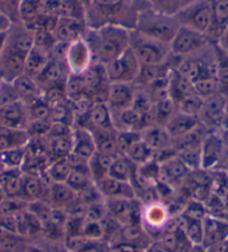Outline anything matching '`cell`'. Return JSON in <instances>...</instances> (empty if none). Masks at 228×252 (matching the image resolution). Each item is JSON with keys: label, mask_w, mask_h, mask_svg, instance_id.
Masks as SVG:
<instances>
[{"label": "cell", "mask_w": 228, "mask_h": 252, "mask_svg": "<svg viewBox=\"0 0 228 252\" xmlns=\"http://www.w3.org/2000/svg\"><path fill=\"white\" fill-rule=\"evenodd\" d=\"M140 10L136 0H91L85 10V23L87 28L113 25L133 31Z\"/></svg>", "instance_id": "1"}, {"label": "cell", "mask_w": 228, "mask_h": 252, "mask_svg": "<svg viewBox=\"0 0 228 252\" xmlns=\"http://www.w3.org/2000/svg\"><path fill=\"white\" fill-rule=\"evenodd\" d=\"M129 29L108 25L100 28H87L83 38L91 50L93 64L107 65L130 47Z\"/></svg>", "instance_id": "2"}, {"label": "cell", "mask_w": 228, "mask_h": 252, "mask_svg": "<svg viewBox=\"0 0 228 252\" xmlns=\"http://www.w3.org/2000/svg\"><path fill=\"white\" fill-rule=\"evenodd\" d=\"M180 25L176 17L166 16L147 7L139 11L133 31L149 38L170 45Z\"/></svg>", "instance_id": "3"}, {"label": "cell", "mask_w": 228, "mask_h": 252, "mask_svg": "<svg viewBox=\"0 0 228 252\" xmlns=\"http://www.w3.org/2000/svg\"><path fill=\"white\" fill-rule=\"evenodd\" d=\"M130 48L141 65H162L171 57L170 45L140 35L134 31L130 35Z\"/></svg>", "instance_id": "4"}, {"label": "cell", "mask_w": 228, "mask_h": 252, "mask_svg": "<svg viewBox=\"0 0 228 252\" xmlns=\"http://www.w3.org/2000/svg\"><path fill=\"white\" fill-rule=\"evenodd\" d=\"M105 74L110 84L128 83L134 84L141 68V64L130 47L121 55L104 65Z\"/></svg>", "instance_id": "5"}, {"label": "cell", "mask_w": 228, "mask_h": 252, "mask_svg": "<svg viewBox=\"0 0 228 252\" xmlns=\"http://www.w3.org/2000/svg\"><path fill=\"white\" fill-rule=\"evenodd\" d=\"M214 44L206 33L180 26L170 43L171 55L178 58L187 57L201 52Z\"/></svg>", "instance_id": "6"}, {"label": "cell", "mask_w": 228, "mask_h": 252, "mask_svg": "<svg viewBox=\"0 0 228 252\" xmlns=\"http://www.w3.org/2000/svg\"><path fill=\"white\" fill-rule=\"evenodd\" d=\"M171 218L172 214L170 209L162 201L152 200L142 203L140 221L152 240L159 239Z\"/></svg>", "instance_id": "7"}, {"label": "cell", "mask_w": 228, "mask_h": 252, "mask_svg": "<svg viewBox=\"0 0 228 252\" xmlns=\"http://www.w3.org/2000/svg\"><path fill=\"white\" fill-rule=\"evenodd\" d=\"M180 26L188 27L201 33H208L213 22L210 0H197L176 16Z\"/></svg>", "instance_id": "8"}, {"label": "cell", "mask_w": 228, "mask_h": 252, "mask_svg": "<svg viewBox=\"0 0 228 252\" xmlns=\"http://www.w3.org/2000/svg\"><path fill=\"white\" fill-rule=\"evenodd\" d=\"M198 119L200 121V124L209 132L221 131L228 121L226 95L219 93L204 99Z\"/></svg>", "instance_id": "9"}, {"label": "cell", "mask_w": 228, "mask_h": 252, "mask_svg": "<svg viewBox=\"0 0 228 252\" xmlns=\"http://www.w3.org/2000/svg\"><path fill=\"white\" fill-rule=\"evenodd\" d=\"M104 204L109 216L121 225L141 223L142 202L139 199H105Z\"/></svg>", "instance_id": "10"}, {"label": "cell", "mask_w": 228, "mask_h": 252, "mask_svg": "<svg viewBox=\"0 0 228 252\" xmlns=\"http://www.w3.org/2000/svg\"><path fill=\"white\" fill-rule=\"evenodd\" d=\"M159 163L158 182L169 189H178L187 181L191 173L177 154L171 155Z\"/></svg>", "instance_id": "11"}, {"label": "cell", "mask_w": 228, "mask_h": 252, "mask_svg": "<svg viewBox=\"0 0 228 252\" xmlns=\"http://www.w3.org/2000/svg\"><path fill=\"white\" fill-rule=\"evenodd\" d=\"M26 57V54L19 52L6 41L5 48L0 55V81L12 83L25 74Z\"/></svg>", "instance_id": "12"}, {"label": "cell", "mask_w": 228, "mask_h": 252, "mask_svg": "<svg viewBox=\"0 0 228 252\" xmlns=\"http://www.w3.org/2000/svg\"><path fill=\"white\" fill-rule=\"evenodd\" d=\"M113 127L116 132L141 133L152 125L151 115H141L132 107L112 113Z\"/></svg>", "instance_id": "13"}, {"label": "cell", "mask_w": 228, "mask_h": 252, "mask_svg": "<svg viewBox=\"0 0 228 252\" xmlns=\"http://www.w3.org/2000/svg\"><path fill=\"white\" fill-rule=\"evenodd\" d=\"M65 63L71 74H83L93 64L91 50L83 37L69 45Z\"/></svg>", "instance_id": "14"}, {"label": "cell", "mask_w": 228, "mask_h": 252, "mask_svg": "<svg viewBox=\"0 0 228 252\" xmlns=\"http://www.w3.org/2000/svg\"><path fill=\"white\" fill-rule=\"evenodd\" d=\"M70 70L64 61H57L50 58L47 66L35 78L36 82L43 91L52 87H65L67 78L70 76Z\"/></svg>", "instance_id": "15"}, {"label": "cell", "mask_w": 228, "mask_h": 252, "mask_svg": "<svg viewBox=\"0 0 228 252\" xmlns=\"http://www.w3.org/2000/svg\"><path fill=\"white\" fill-rule=\"evenodd\" d=\"M29 124V116L26 104L17 100L6 106L0 107V127L26 131Z\"/></svg>", "instance_id": "16"}, {"label": "cell", "mask_w": 228, "mask_h": 252, "mask_svg": "<svg viewBox=\"0 0 228 252\" xmlns=\"http://www.w3.org/2000/svg\"><path fill=\"white\" fill-rule=\"evenodd\" d=\"M225 150V140L219 132H208L202 142L201 153V170H209L218 164Z\"/></svg>", "instance_id": "17"}, {"label": "cell", "mask_w": 228, "mask_h": 252, "mask_svg": "<svg viewBox=\"0 0 228 252\" xmlns=\"http://www.w3.org/2000/svg\"><path fill=\"white\" fill-rule=\"evenodd\" d=\"M95 153L96 143L90 129L84 126H73L71 154L88 162Z\"/></svg>", "instance_id": "18"}, {"label": "cell", "mask_w": 228, "mask_h": 252, "mask_svg": "<svg viewBox=\"0 0 228 252\" xmlns=\"http://www.w3.org/2000/svg\"><path fill=\"white\" fill-rule=\"evenodd\" d=\"M136 85L128 83L110 84L107 97V105L111 113L126 110L132 106Z\"/></svg>", "instance_id": "19"}, {"label": "cell", "mask_w": 228, "mask_h": 252, "mask_svg": "<svg viewBox=\"0 0 228 252\" xmlns=\"http://www.w3.org/2000/svg\"><path fill=\"white\" fill-rule=\"evenodd\" d=\"M96 189L103 199H137V192L132 183L119 181L105 176L100 181L95 182Z\"/></svg>", "instance_id": "20"}, {"label": "cell", "mask_w": 228, "mask_h": 252, "mask_svg": "<svg viewBox=\"0 0 228 252\" xmlns=\"http://www.w3.org/2000/svg\"><path fill=\"white\" fill-rule=\"evenodd\" d=\"M87 29L84 20L72 18H58L53 29V36L57 43L71 44L82 38Z\"/></svg>", "instance_id": "21"}, {"label": "cell", "mask_w": 228, "mask_h": 252, "mask_svg": "<svg viewBox=\"0 0 228 252\" xmlns=\"http://www.w3.org/2000/svg\"><path fill=\"white\" fill-rule=\"evenodd\" d=\"M140 136L141 140L145 141L154 151L155 155L168 152V151H174L172 138L169 135L167 129L161 126L152 124L140 133Z\"/></svg>", "instance_id": "22"}, {"label": "cell", "mask_w": 228, "mask_h": 252, "mask_svg": "<svg viewBox=\"0 0 228 252\" xmlns=\"http://www.w3.org/2000/svg\"><path fill=\"white\" fill-rule=\"evenodd\" d=\"M210 2H212L213 22L207 36L215 44L228 29V0H210Z\"/></svg>", "instance_id": "23"}, {"label": "cell", "mask_w": 228, "mask_h": 252, "mask_svg": "<svg viewBox=\"0 0 228 252\" xmlns=\"http://www.w3.org/2000/svg\"><path fill=\"white\" fill-rule=\"evenodd\" d=\"M78 200L79 199L77 193L72 190L65 182H54L50 184L48 203L53 208L62 209L67 211L75 203H77Z\"/></svg>", "instance_id": "24"}, {"label": "cell", "mask_w": 228, "mask_h": 252, "mask_svg": "<svg viewBox=\"0 0 228 252\" xmlns=\"http://www.w3.org/2000/svg\"><path fill=\"white\" fill-rule=\"evenodd\" d=\"M199 125L200 121L197 116L187 115L177 111L164 128L167 129L172 140H175L193 131Z\"/></svg>", "instance_id": "25"}, {"label": "cell", "mask_w": 228, "mask_h": 252, "mask_svg": "<svg viewBox=\"0 0 228 252\" xmlns=\"http://www.w3.org/2000/svg\"><path fill=\"white\" fill-rule=\"evenodd\" d=\"M226 239H228V224L216 218L205 217L202 247L207 249Z\"/></svg>", "instance_id": "26"}, {"label": "cell", "mask_w": 228, "mask_h": 252, "mask_svg": "<svg viewBox=\"0 0 228 252\" xmlns=\"http://www.w3.org/2000/svg\"><path fill=\"white\" fill-rule=\"evenodd\" d=\"M11 84L14 85L19 99L26 105L41 97V90L36 79L27 74H23Z\"/></svg>", "instance_id": "27"}, {"label": "cell", "mask_w": 228, "mask_h": 252, "mask_svg": "<svg viewBox=\"0 0 228 252\" xmlns=\"http://www.w3.org/2000/svg\"><path fill=\"white\" fill-rule=\"evenodd\" d=\"M137 165H134L125 155H119L114 158L112 164L110 166L108 176L119 180V181L132 183L136 179Z\"/></svg>", "instance_id": "28"}, {"label": "cell", "mask_w": 228, "mask_h": 252, "mask_svg": "<svg viewBox=\"0 0 228 252\" xmlns=\"http://www.w3.org/2000/svg\"><path fill=\"white\" fill-rule=\"evenodd\" d=\"M52 58L50 53L41 49L37 46L34 45L33 49L29 52L26 57V63H25V74L29 75L34 78H36Z\"/></svg>", "instance_id": "29"}, {"label": "cell", "mask_w": 228, "mask_h": 252, "mask_svg": "<svg viewBox=\"0 0 228 252\" xmlns=\"http://www.w3.org/2000/svg\"><path fill=\"white\" fill-rule=\"evenodd\" d=\"M31 141L27 131L0 127V152L19 148H26Z\"/></svg>", "instance_id": "30"}, {"label": "cell", "mask_w": 228, "mask_h": 252, "mask_svg": "<svg viewBox=\"0 0 228 252\" xmlns=\"http://www.w3.org/2000/svg\"><path fill=\"white\" fill-rule=\"evenodd\" d=\"M177 112L176 103L171 97H167L158 102L153 103L151 111V119L152 124L161 126V127H166L169 121L174 116Z\"/></svg>", "instance_id": "31"}, {"label": "cell", "mask_w": 228, "mask_h": 252, "mask_svg": "<svg viewBox=\"0 0 228 252\" xmlns=\"http://www.w3.org/2000/svg\"><path fill=\"white\" fill-rule=\"evenodd\" d=\"M45 12V0H19L17 18L24 25L32 23Z\"/></svg>", "instance_id": "32"}, {"label": "cell", "mask_w": 228, "mask_h": 252, "mask_svg": "<svg viewBox=\"0 0 228 252\" xmlns=\"http://www.w3.org/2000/svg\"><path fill=\"white\" fill-rule=\"evenodd\" d=\"M125 157L128 158L134 165L141 166L147 163L154 161L155 153L145 141L141 140V136L138 141L133 143L130 146L128 152L125 153Z\"/></svg>", "instance_id": "33"}, {"label": "cell", "mask_w": 228, "mask_h": 252, "mask_svg": "<svg viewBox=\"0 0 228 252\" xmlns=\"http://www.w3.org/2000/svg\"><path fill=\"white\" fill-rule=\"evenodd\" d=\"M197 0H149V7L151 9L163 14L166 16L176 17L179 12L189 7Z\"/></svg>", "instance_id": "34"}, {"label": "cell", "mask_w": 228, "mask_h": 252, "mask_svg": "<svg viewBox=\"0 0 228 252\" xmlns=\"http://www.w3.org/2000/svg\"><path fill=\"white\" fill-rule=\"evenodd\" d=\"M113 159V157L100 152H96L93 155L92 158L87 162V165L94 183L102 180L105 176H108L110 166H111Z\"/></svg>", "instance_id": "35"}, {"label": "cell", "mask_w": 228, "mask_h": 252, "mask_svg": "<svg viewBox=\"0 0 228 252\" xmlns=\"http://www.w3.org/2000/svg\"><path fill=\"white\" fill-rule=\"evenodd\" d=\"M65 183L72 189V190L77 193V195L79 193L87 190L88 188L94 186V181H93L90 171H88V165L87 167L72 169Z\"/></svg>", "instance_id": "36"}, {"label": "cell", "mask_w": 228, "mask_h": 252, "mask_svg": "<svg viewBox=\"0 0 228 252\" xmlns=\"http://www.w3.org/2000/svg\"><path fill=\"white\" fill-rule=\"evenodd\" d=\"M215 56H216V78L219 85V91L224 95L228 94V55L225 50L214 44Z\"/></svg>", "instance_id": "37"}, {"label": "cell", "mask_w": 228, "mask_h": 252, "mask_svg": "<svg viewBox=\"0 0 228 252\" xmlns=\"http://www.w3.org/2000/svg\"><path fill=\"white\" fill-rule=\"evenodd\" d=\"M72 171V166L67 158H58L50 161L49 164L46 169V176L52 183H61L66 182L67 178Z\"/></svg>", "instance_id": "38"}, {"label": "cell", "mask_w": 228, "mask_h": 252, "mask_svg": "<svg viewBox=\"0 0 228 252\" xmlns=\"http://www.w3.org/2000/svg\"><path fill=\"white\" fill-rule=\"evenodd\" d=\"M29 122H46L50 121V114H52V107L46 102L43 97H39L34 102L26 105ZM52 122V121H50Z\"/></svg>", "instance_id": "39"}, {"label": "cell", "mask_w": 228, "mask_h": 252, "mask_svg": "<svg viewBox=\"0 0 228 252\" xmlns=\"http://www.w3.org/2000/svg\"><path fill=\"white\" fill-rule=\"evenodd\" d=\"M202 104H204V99L192 92V93L180 98L178 102H176V107L177 111L180 113L198 117L201 111Z\"/></svg>", "instance_id": "40"}, {"label": "cell", "mask_w": 228, "mask_h": 252, "mask_svg": "<svg viewBox=\"0 0 228 252\" xmlns=\"http://www.w3.org/2000/svg\"><path fill=\"white\" fill-rule=\"evenodd\" d=\"M0 158L7 170H20L26 158V148H19L0 152Z\"/></svg>", "instance_id": "41"}, {"label": "cell", "mask_w": 228, "mask_h": 252, "mask_svg": "<svg viewBox=\"0 0 228 252\" xmlns=\"http://www.w3.org/2000/svg\"><path fill=\"white\" fill-rule=\"evenodd\" d=\"M193 93L197 94L202 99L209 98L212 96L219 94V85L216 77H207L201 78L192 83Z\"/></svg>", "instance_id": "42"}, {"label": "cell", "mask_w": 228, "mask_h": 252, "mask_svg": "<svg viewBox=\"0 0 228 252\" xmlns=\"http://www.w3.org/2000/svg\"><path fill=\"white\" fill-rule=\"evenodd\" d=\"M152 106H153V102H152L149 94L147 93L146 90L141 87L136 86V93H134L132 107L134 111H137L139 114L141 115H151Z\"/></svg>", "instance_id": "43"}, {"label": "cell", "mask_w": 228, "mask_h": 252, "mask_svg": "<svg viewBox=\"0 0 228 252\" xmlns=\"http://www.w3.org/2000/svg\"><path fill=\"white\" fill-rule=\"evenodd\" d=\"M140 138V133L136 132H116V146L120 155H125L130 146Z\"/></svg>", "instance_id": "44"}, {"label": "cell", "mask_w": 228, "mask_h": 252, "mask_svg": "<svg viewBox=\"0 0 228 252\" xmlns=\"http://www.w3.org/2000/svg\"><path fill=\"white\" fill-rule=\"evenodd\" d=\"M20 100L14 85L11 83L0 81V107Z\"/></svg>", "instance_id": "45"}, {"label": "cell", "mask_w": 228, "mask_h": 252, "mask_svg": "<svg viewBox=\"0 0 228 252\" xmlns=\"http://www.w3.org/2000/svg\"><path fill=\"white\" fill-rule=\"evenodd\" d=\"M76 252H111V246L104 240H90Z\"/></svg>", "instance_id": "46"}, {"label": "cell", "mask_w": 228, "mask_h": 252, "mask_svg": "<svg viewBox=\"0 0 228 252\" xmlns=\"http://www.w3.org/2000/svg\"><path fill=\"white\" fill-rule=\"evenodd\" d=\"M12 24H14V22H12L10 17L3 14L2 11H0V33L7 32L10 29Z\"/></svg>", "instance_id": "47"}, {"label": "cell", "mask_w": 228, "mask_h": 252, "mask_svg": "<svg viewBox=\"0 0 228 252\" xmlns=\"http://www.w3.org/2000/svg\"><path fill=\"white\" fill-rule=\"evenodd\" d=\"M145 252H167V251L163 248L162 243L160 242L158 239H154V240H152L149 243V246L146 248Z\"/></svg>", "instance_id": "48"}, {"label": "cell", "mask_w": 228, "mask_h": 252, "mask_svg": "<svg viewBox=\"0 0 228 252\" xmlns=\"http://www.w3.org/2000/svg\"><path fill=\"white\" fill-rule=\"evenodd\" d=\"M7 32L0 33V55H1L3 48H5L6 39H7Z\"/></svg>", "instance_id": "49"}, {"label": "cell", "mask_w": 228, "mask_h": 252, "mask_svg": "<svg viewBox=\"0 0 228 252\" xmlns=\"http://www.w3.org/2000/svg\"><path fill=\"white\" fill-rule=\"evenodd\" d=\"M188 252H207V251L202 246H195V247H191V249H190Z\"/></svg>", "instance_id": "50"}, {"label": "cell", "mask_w": 228, "mask_h": 252, "mask_svg": "<svg viewBox=\"0 0 228 252\" xmlns=\"http://www.w3.org/2000/svg\"><path fill=\"white\" fill-rule=\"evenodd\" d=\"M148 1H149V0H137V2L143 8V9L147 7H149V3H148Z\"/></svg>", "instance_id": "51"}, {"label": "cell", "mask_w": 228, "mask_h": 252, "mask_svg": "<svg viewBox=\"0 0 228 252\" xmlns=\"http://www.w3.org/2000/svg\"><path fill=\"white\" fill-rule=\"evenodd\" d=\"M6 171H7L6 166H5V164H3V162L1 161V158H0V174H2L3 172H6Z\"/></svg>", "instance_id": "52"}, {"label": "cell", "mask_w": 228, "mask_h": 252, "mask_svg": "<svg viewBox=\"0 0 228 252\" xmlns=\"http://www.w3.org/2000/svg\"><path fill=\"white\" fill-rule=\"evenodd\" d=\"M79 1L82 2V5L85 7V10H86V8L88 7V5H90V2H91V0H79Z\"/></svg>", "instance_id": "53"}, {"label": "cell", "mask_w": 228, "mask_h": 252, "mask_svg": "<svg viewBox=\"0 0 228 252\" xmlns=\"http://www.w3.org/2000/svg\"><path fill=\"white\" fill-rule=\"evenodd\" d=\"M226 98H227V107H228V94L226 95Z\"/></svg>", "instance_id": "54"}, {"label": "cell", "mask_w": 228, "mask_h": 252, "mask_svg": "<svg viewBox=\"0 0 228 252\" xmlns=\"http://www.w3.org/2000/svg\"><path fill=\"white\" fill-rule=\"evenodd\" d=\"M111 252H114V251H112V250H111Z\"/></svg>", "instance_id": "55"}, {"label": "cell", "mask_w": 228, "mask_h": 252, "mask_svg": "<svg viewBox=\"0 0 228 252\" xmlns=\"http://www.w3.org/2000/svg\"><path fill=\"white\" fill-rule=\"evenodd\" d=\"M223 50H224V49H223ZM226 54H227V53H226ZM227 55H228V54H227Z\"/></svg>", "instance_id": "56"}]
</instances>
